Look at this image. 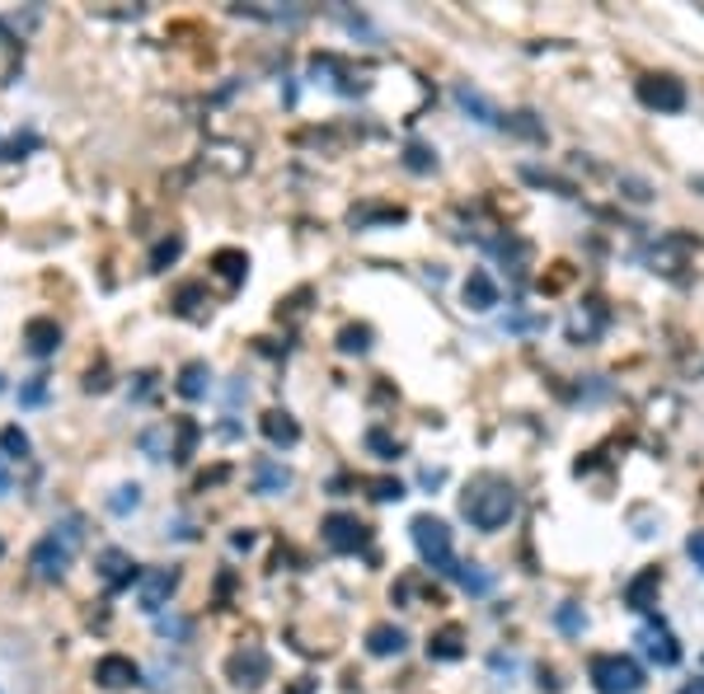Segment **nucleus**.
<instances>
[{
    "label": "nucleus",
    "instance_id": "28",
    "mask_svg": "<svg viewBox=\"0 0 704 694\" xmlns=\"http://www.w3.org/2000/svg\"><path fill=\"white\" fill-rule=\"evenodd\" d=\"M404 169H414V174H432V169H437V151H432V146H422V141H409V146H404Z\"/></svg>",
    "mask_w": 704,
    "mask_h": 694
},
{
    "label": "nucleus",
    "instance_id": "16",
    "mask_svg": "<svg viewBox=\"0 0 704 694\" xmlns=\"http://www.w3.org/2000/svg\"><path fill=\"white\" fill-rule=\"evenodd\" d=\"M404 648H409V634H404L399 624H375L367 634V653L371 657H399Z\"/></svg>",
    "mask_w": 704,
    "mask_h": 694
},
{
    "label": "nucleus",
    "instance_id": "1",
    "mask_svg": "<svg viewBox=\"0 0 704 694\" xmlns=\"http://www.w3.org/2000/svg\"><path fill=\"white\" fill-rule=\"evenodd\" d=\"M461 512H465V520L475 530H503L508 520L516 516V488L508 483V479H479L469 493L461 498Z\"/></svg>",
    "mask_w": 704,
    "mask_h": 694
},
{
    "label": "nucleus",
    "instance_id": "32",
    "mask_svg": "<svg viewBox=\"0 0 704 694\" xmlns=\"http://www.w3.org/2000/svg\"><path fill=\"white\" fill-rule=\"evenodd\" d=\"M183 254V240H179V235H169V240H160V244H155V254H151V267H155V273H160V267L165 263H175Z\"/></svg>",
    "mask_w": 704,
    "mask_h": 694
},
{
    "label": "nucleus",
    "instance_id": "9",
    "mask_svg": "<svg viewBox=\"0 0 704 694\" xmlns=\"http://www.w3.org/2000/svg\"><path fill=\"white\" fill-rule=\"evenodd\" d=\"M226 675H230L235 690H259L263 681H269V657H263V648H254V643H244L240 653H230Z\"/></svg>",
    "mask_w": 704,
    "mask_h": 694
},
{
    "label": "nucleus",
    "instance_id": "24",
    "mask_svg": "<svg viewBox=\"0 0 704 694\" xmlns=\"http://www.w3.org/2000/svg\"><path fill=\"white\" fill-rule=\"evenodd\" d=\"M522 179H526L530 188H554L559 198H577V188H573L569 179H559V174H545V169H536V165H522Z\"/></svg>",
    "mask_w": 704,
    "mask_h": 694
},
{
    "label": "nucleus",
    "instance_id": "22",
    "mask_svg": "<svg viewBox=\"0 0 704 694\" xmlns=\"http://www.w3.org/2000/svg\"><path fill=\"white\" fill-rule=\"evenodd\" d=\"M254 488H259V493H282V488H291V469L263 460V465L254 469Z\"/></svg>",
    "mask_w": 704,
    "mask_h": 694
},
{
    "label": "nucleus",
    "instance_id": "34",
    "mask_svg": "<svg viewBox=\"0 0 704 694\" xmlns=\"http://www.w3.org/2000/svg\"><path fill=\"white\" fill-rule=\"evenodd\" d=\"M367 488H371L375 502H399L404 498V483L399 479H367Z\"/></svg>",
    "mask_w": 704,
    "mask_h": 694
},
{
    "label": "nucleus",
    "instance_id": "31",
    "mask_svg": "<svg viewBox=\"0 0 704 694\" xmlns=\"http://www.w3.org/2000/svg\"><path fill=\"white\" fill-rule=\"evenodd\" d=\"M554 620H559V629H563V634H583V629H587V614H583V606H559V614H554Z\"/></svg>",
    "mask_w": 704,
    "mask_h": 694
},
{
    "label": "nucleus",
    "instance_id": "2",
    "mask_svg": "<svg viewBox=\"0 0 704 694\" xmlns=\"http://www.w3.org/2000/svg\"><path fill=\"white\" fill-rule=\"evenodd\" d=\"M409 535H414V549H418V559L432 567V573H442V577H456V549H451V526L442 516H414L409 520Z\"/></svg>",
    "mask_w": 704,
    "mask_h": 694
},
{
    "label": "nucleus",
    "instance_id": "40",
    "mask_svg": "<svg viewBox=\"0 0 704 694\" xmlns=\"http://www.w3.org/2000/svg\"><path fill=\"white\" fill-rule=\"evenodd\" d=\"M677 694H704V675H700V681H691V685H681Z\"/></svg>",
    "mask_w": 704,
    "mask_h": 694
},
{
    "label": "nucleus",
    "instance_id": "38",
    "mask_svg": "<svg viewBox=\"0 0 704 694\" xmlns=\"http://www.w3.org/2000/svg\"><path fill=\"white\" fill-rule=\"evenodd\" d=\"M38 399H43V381H34V385L24 390V404H38Z\"/></svg>",
    "mask_w": 704,
    "mask_h": 694
},
{
    "label": "nucleus",
    "instance_id": "6",
    "mask_svg": "<svg viewBox=\"0 0 704 694\" xmlns=\"http://www.w3.org/2000/svg\"><path fill=\"white\" fill-rule=\"evenodd\" d=\"M634 94H639V104L644 108H653V113H681L685 108V85L677 81V75H644V81L634 85Z\"/></svg>",
    "mask_w": 704,
    "mask_h": 694
},
{
    "label": "nucleus",
    "instance_id": "12",
    "mask_svg": "<svg viewBox=\"0 0 704 694\" xmlns=\"http://www.w3.org/2000/svg\"><path fill=\"white\" fill-rule=\"evenodd\" d=\"M461 296H465V306L475 310V314H489V310L498 306V287H493V277L484 273V267H475V273L465 277V287H461Z\"/></svg>",
    "mask_w": 704,
    "mask_h": 694
},
{
    "label": "nucleus",
    "instance_id": "19",
    "mask_svg": "<svg viewBox=\"0 0 704 694\" xmlns=\"http://www.w3.org/2000/svg\"><path fill=\"white\" fill-rule=\"evenodd\" d=\"M207 390H212V367L207 361H188V367L179 371V394L183 399H202Z\"/></svg>",
    "mask_w": 704,
    "mask_h": 694
},
{
    "label": "nucleus",
    "instance_id": "35",
    "mask_svg": "<svg viewBox=\"0 0 704 694\" xmlns=\"http://www.w3.org/2000/svg\"><path fill=\"white\" fill-rule=\"evenodd\" d=\"M193 441H198V428L193 422H179V455L175 460H188V455H193Z\"/></svg>",
    "mask_w": 704,
    "mask_h": 694
},
{
    "label": "nucleus",
    "instance_id": "7",
    "mask_svg": "<svg viewBox=\"0 0 704 694\" xmlns=\"http://www.w3.org/2000/svg\"><path fill=\"white\" fill-rule=\"evenodd\" d=\"M639 648H644V657L657 661V667H677L681 661V643L667 629V620H644L639 624Z\"/></svg>",
    "mask_w": 704,
    "mask_h": 694
},
{
    "label": "nucleus",
    "instance_id": "11",
    "mask_svg": "<svg viewBox=\"0 0 704 694\" xmlns=\"http://www.w3.org/2000/svg\"><path fill=\"white\" fill-rule=\"evenodd\" d=\"M657 591H663V567H644L639 577L624 582V606L634 614H648L657 606Z\"/></svg>",
    "mask_w": 704,
    "mask_h": 694
},
{
    "label": "nucleus",
    "instance_id": "20",
    "mask_svg": "<svg viewBox=\"0 0 704 694\" xmlns=\"http://www.w3.org/2000/svg\"><path fill=\"white\" fill-rule=\"evenodd\" d=\"M503 132L526 136V141H545V122L530 113V108H522V113H503Z\"/></svg>",
    "mask_w": 704,
    "mask_h": 694
},
{
    "label": "nucleus",
    "instance_id": "39",
    "mask_svg": "<svg viewBox=\"0 0 704 694\" xmlns=\"http://www.w3.org/2000/svg\"><path fill=\"white\" fill-rule=\"evenodd\" d=\"M446 475H442V469H422V483H428V488H437V483H442Z\"/></svg>",
    "mask_w": 704,
    "mask_h": 694
},
{
    "label": "nucleus",
    "instance_id": "36",
    "mask_svg": "<svg viewBox=\"0 0 704 694\" xmlns=\"http://www.w3.org/2000/svg\"><path fill=\"white\" fill-rule=\"evenodd\" d=\"M685 554H691V563L704 573V530H691V540H685Z\"/></svg>",
    "mask_w": 704,
    "mask_h": 694
},
{
    "label": "nucleus",
    "instance_id": "25",
    "mask_svg": "<svg viewBox=\"0 0 704 694\" xmlns=\"http://www.w3.org/2000/svg\"><path fill=\"white\" fill-rule=\"evenodd\" d=\"M456 582L469 591V596H489V587H493V573H484L479 563H461L456 567Z\"/></svg>",
    "mask_w": 704,
    "mask_h": 694
},
{
    "label": "nucleus",
    "instance_id": "33",
    "mask_svg": "<svg viewBox=\"0 0 704 694\" xmlns=\"http://www.w3.org/2000/svg\"><path fill=\"white\" fill-rule=\"evenodd\" d=\"M0 451H5L10 460H24V455H28V436L20 428H5V432H0Z\"/></svg>",
    "mask_w": 704,
    "mask_h": 694
},
{
    "label": "nucleus",
    "instance_id": "27",
    "mask_svg": "<svg viewBox=\"0 0 704 694\" xmlns=\"http://www.w3.org/2000/svg\"><path fill=\"white\" fill-rule=\"evenodd\" d=\"M367 451L375 455V460H399V455H404V446H399V441L390 436L385 428H371V432H367Z\"/></svg>",
    "mask_w": 704,
    "mask_h": 694
},
{
    "label": "nucleus",
    "instance_id": "18",
    "mask_svg": "<svg viewBox=\"0 0 704 694\" xmlns=\"http://www.w3.org/2000/svg\"><path fill=\"white\" fill-rule=\"evenodd\" d=\"M263 436L273 441V446H296L301 441V428H296V418L287 408H273V414H263Z\"/></svg>",
    "mask_w": 704,
    "mask_h": 694
},
{
    "label": "nucleus",
    "instance_id": "15",
    "mask_svg": "<svg viewBox=\"0 0 704 694\" xmlns=\"http://www.w3.org/2000/svg\"><path fill=\"white\" fill-rule=\"evenodd\" d=\"M428 657L432 661H461L465 657V629L461 624H442L428 638Z\"/></svg>",
    "mask_w": 704,
    "mask_h": 694
},
{
    "label": "nucleus",
    "instance_id": "4",
    "mask_svg": "<svg viewBox=\"0 0 704 694\" xmlns=\"http://www.w3.org/2000/svg\"><path fill=\"white\" fill-rule=\"evenodd\" d=\"M75 545H81V520H61V526H52V535H43V540L34 545V567L38 577H61L71 567V554Z\"/></svg>",
    "mask_w": 704,
    "mask_h": 694
},
{
    "label": "nucleus",
    "instance_id": "17",
    "mask_svg": "<svg viewBox=\"0 0 704 694\" xmlns=\"http://www.w3.org/2000/svg\"><path fill=\"white\" fill-rule=\"evenodd\" d=\"M24 338H28V352L34 357H52L61 347V328H57V320H28Z\"/></svg>",
    "mask_w": 704,
    "mask_h": 694
},
{
    "label": "nucleus",
    "instance_id": "3",
    "mask_svg": "<svg viewBox=\"0 0 704 694\" xmlns=\"http://www.w3.org/2000/svg\"><path fill=\"white\" fill-rule=\"evenodd\" d=\"M587 675H592V685H597V694H639L644 690V667L624 653H597Z\"/></svg>",
    "mask_w": 704,
    "mask_h": 694
},
{
    "label": "nucleus",
    "instance_id": "41",
    "mask_svg": "<svg viewBox=\"0 0 704 694\" xmlns=\"http://www.w3.org/2000/svg\"><path fill=\"white\" fill-rule=\"evenodd\" d=\"M5 488H10V475H5V465H0V493H5Z\"/></svg>",
    "mask_w": 704,
    "mask_h": 694
},
{
    "label": "nucleus",
    "instance_id": "26",
    "mask_svg": "<svg viewBox=\"0 0 704 694\" xmlns=\"http://www.w3.org/2000/svg\"><path fill=\"white\" fill-rule=\"evenodd\" d=\"M601 324H606V310H601V301H587V320H583V314H577V320L569 324V334H573V343H587V338L597 334Z\"/></svg>",
    "mask_w": 704,
    "mask_h": 694
},
{
    "label": "nucleus",
    "instance_id": "29",
    "mask_svg": "<svg viewBox=\"0 0 704 694\" xmlns=\"http://www.w3.org/2000/svg\"><path fill=\"white\" fill-rule=\"evenodd\" d=\"M338 347H343V352H367V347H371V328L367 324H348L338 334Z\"/></svg>",
    "mask_w": 704,
    "mask_h": 694
},
{
    "label": "nucleus",
    "instance_id": "10",
    "mask_svg": "<svg viewBox=\"0 0 704 694\" xmlns=\"http://www.w3.org/2000/svg\"><path fill=\"white\" fill-rule=\"evenodd\" d=\"M94 681H99L104 690H128V685L141 681V667L132 657H122V653H108V657L94 661Z\"/></svg>",
    "mask_w": 704,
    "mask_h": 694
},
{
    "label": "nucleus",
    "instance_id": "5",
    "mask_svg": "<svg viewBox=\"0 0 704 694\" xmlns=\"http://www.w3.org/2000/svg\"><path fill=\"white\" fill-rule=\"evenodd\" d=\"M324 545L334 549V554H357V549H367L371 545V530H367V520H357L353 512H329L324 516Z\"/></svg>",
    "mask_w": 704,
    "mask_h": 694
},
{
    "label": "nucleus",
    "instance_id": "8",
    "mask_svg": "<svg viewBox=\"0 0 704 694\" xmlns=\"http://www.w3.org/2000/svg\"><path fill=\"white\" fill-rule=\"evenodd\" d=\"M179 587V567H151V573H141L136 582V601L146 614H160L169 606V596Z\"/></svg>",
    "mask_w": 704,
    "mask_h": 694
},
{
    "label": "nucleus",
    "instance_id": "23",
    "mask_svg": "<svg viewBox=\"0 0 704 694\" xmlns=\"http://www.w3.org/2000/svg\"><path fill=\"white\" fill-rule=\"evenodd\" d=\"M404 220V207H357L353 212V226L367 230V226H399Z\"/></svg>",
    "mask_w": 704,
    "mask_h": 694
},
{
    "label": "nucleus",
    "instance_id": "37",
    "mask_svg": "<svg viewBox=\"0 0 704 694\" xmlns=\"http://www.w3.org/2000/svg\"><path fill=\"white\" fill-rule=\"evenodd\" d=\"M624 188H630L624 198H634V202H648V198H653V188H648V183H639V179H624Z\"/></svg>",
    "mask_w": 704,
    "mask_h": 694
},
{
    "label": "nucleus",
    "instance_id": "14",
    "mask_svg": "<svg viewBox=\"0 0 704 694\" xmlns=\"http://www.w3.org/2000/svg\"><path fill=\"white\" fill-rule=\"evenodd\" d=\"M456 104L465 108L469 118L479 122V128H503V113H498V108H493L489 99H484V94H479L475 85H456Z\"/></svg>",
    "mask_w": 704,
    "mask_h": 694
},
{
    "label": "nucleus",
    "instance_id": "30",
    "mask_svg": "<svg viewBox=\"0 0 704 694\" xmlns=\"http://www.w3.org/2000/svg\"><path fill=\"white\" fill-rule=\"evenodd\" d=\"M136 502H141V488L136 483H122L114 498H108V512H118V516H128V512H136Z\"/></svg>",
    "mask_w": 704,
    "mask_h": 694
},
{
    "label": "nucleus",
    "instance_id": "21",
    "mask_svg": "<svg viewBox=\"0 0 704 694\" xmlns=\"http://www.w3.org/2000/svg\"><path fill=\"white\" fill-rule=\"evenodd\" d=\"M212 267H216V273H222V277L230 282V287H240L244 273H249V259L240 254V249H222V254L212 259Z\"/></svg>",
    "mask_w": 704,
    "mask_h": 694
},
{
    "label": "nucleus",
    "instance_id": "13",
    "mask_svg": "<svg viewBox=\"0 0 704 694\" xmlns=\"http://www.w3.org/2000/svg\"><path fill=\"white\" fill-rule=\"evenodd\" d=\"M99 573H104V582L114 591H122V587H132V582H141V573H136V563L122 554V549H104V559H99Z\"/></svg>",
    "mask_w": 704,
    "mask_h": 694
}]
</instances>
